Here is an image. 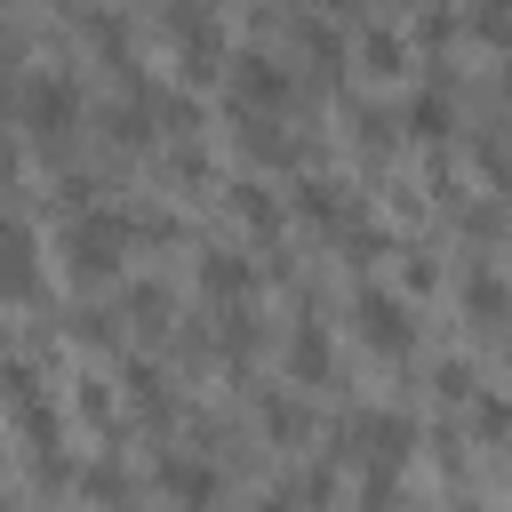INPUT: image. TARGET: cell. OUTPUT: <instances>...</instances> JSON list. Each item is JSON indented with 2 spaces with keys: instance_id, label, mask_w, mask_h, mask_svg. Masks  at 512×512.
<instances>
[{
  "instance_id": "cell-13",
  "label": "cell",
  "mask_w": 512,
  "mask_h": 512,
  "mask_svg": "<svg viewBox=\"0 0 512 512\" xmlns=\"http://www.w3.org/2000/svg\"><path fill=\"white\" fill-rule=\"evenodd\" d=\"M408 128H416V136H448V88H440V80H424V88L408 96Z\"/></svg>"
},
{
  "instance_id": "cell-16",
  "label": "cell",
  "mask_w": 512,
  "mask_h": 512,
  "mask_svg": "<svg viewBox=\"0 0 512 512\" xmlns=\"http://www.w3.org/2000/svg\"><path fill=\"white\" fill-rule=\"evenodd\" d=\"M80 488H88L96 504H112V512L128 504V480H120V464H112V456H96V464H80Z\"/></svg>"
},
{
  "instance_id": "cell-10",
  "label": "cell",
  "mask_w": 512,
  "mask_h": 512,
  "mask_svg": "<svg viewBox=\"0 0 512 512\" xmlns=\"http://www.w3.org/2000/svg\"><path fill=\"white\" fill-rule=\"evenodd\" d=\"M160 488H168L184 512H200V504L216 496V472H208V464H184V456H160Z\"/></svg>"
},
{
  "instance_id": "cell-12",
  "label": "cell",
  "mask_w": 512,
  "mask_h": 512,
  "mask_svg": "<svg viewBox=\"0 0 512 512\" xmlns=\"http://www.w3.org/2000/svg\"><path fill=\"white\" fill-rule=\"evenodd\" d=\"M288 368H296V384L328 376V336H320L312 320H296V336H288Z\"/></svg>"
},
{
  "instance_id": "cell-19",
  "label": "cell",
  "mask_w": 512,
  "mask_h": 512,
  "mask_svg": "<svg viewBox=\"0 0 512 512\" xmlns=\"http://www.w3.org/2000/svg\"><path fill=\"white\" fill-rule=\"evenodd\" d=\"M80 416H88V424H112V392H104V384H96V376H88V384H80Z\"/></svg>"
},
{
  "instance_id": "cell-7",
  "label": "cell",
  "mask_w": 512,
  "mask_h": 512,
  "mask_svg": "<svg viewBox=\"0 0 512 512\" xmlns=\"http://www.w3.org/2000/svg\"><path fill=\"white\" fill-rule=\"evenodd\" d=\"M0 296H40V264H32V232L16 216H0Z\"/></svg>"
},
{
  "instance_id": "cell-17",
  "label": "cell",
  "mask_w": 512,
  "mask_h": 512,
  "mask_svg": "<svg viewBox=\"0 0 512 512\" xmlns=\"http://www.w3.org/2000/svg\"><path fill=\"white\" fill-rule=\"evenodd\" d=\"M232 208H240V216H248V224H264V232H272V224H280V200H272V192H264V184H232Z\"/></svg>"
},
{
  "instance_id": "cell-14",
  "label": "cell",
  "mask_w": 512,
  "mask_h": 512,
  "mask_svg": "<svg viewBox=\"0 0 512 512\" xmlns=\"http://www.w3.org/2000/svg\"><path fill=\"white\" fill-rule=\"evenodd\" d=\"M504 304H512V296H504V280H496L488 264H472V272H464V312H472V320H496Z\"/></svg>"
},
{
  "instance_id": "cell-18",
  "label": "cell",
  "mask_w": 512,
  "mask_h": 512,
  "mask_svg": "<svg viewBox=\"0 0 512 512\" xmlns=\"http://www.w3.org/2000/svg\"><path fill=\"white\" fill-rule=\"evenodd\" d=\"M264 424H272L280 440H296V432H304V408H296L288 392H272V400H264Z\"/></svg>"
},
{
  "instance_id": "cell-3",
  "label": "cell",
  "mask_w": 512,
  "mask_h": 512,
  "mask_svg": "<svg viewBox=\"0 0 512 512\" xmlns=\"http://www.w3.org/2000/svg\"><path fill=\"white\" fill-rule=\"evenodd\" d=\"M72 112H80V88H72L64 72H32V80H24V120H32V136L56 144V136L72 128Z\"/></svg>"
},
{
  "instance_id": "cell-1",
  "label": "cell",
  "mask_w": 512,
  "mask_h": 512,
  "mask_svg": "<svg viewBox=\"0 0 512 512\" xmlns=\"http://www.w3.org/2000/svg\"><path fill=\"white\" fill-rule=\"evenodd\" d=\"M128 240H136V224L120 216V208H80V216H64V256H72V272L80 280H104V272H120V256H128Z\"/></svg>"
},
{
  "instance_id": "cell-2",
  "label": "cell",
  "mask_w": 512,
  "mask_h": 512,
  "mask_svg": "<svg viewBox=\"0 0 512 512\" xmlns=\"http://www.w3.org/2000/svg\"><path fill=\"white\" fill-rule=\"evenodd\" d=\"M352 320H360V336H368L376 352H408V344H416V312H408V296H392V288H360V296H352Z\"/></svg>"
},
{
  "instance_id": "cell-5",
  "label": "cell",
  "mask_w": 512,
  "mask_h": 512,
  "mask_svg": "<svg viewBox=\"0 0 512 512\" xmlns=\"http://www.w3.org/2000/svg\"><path fill=\"white\" fill-rule=\"evenodd\" d=\"M200 288H208L224 312H248V304H256V264H248L240 248H208V256H200Z\"/></svg>"
},
{
  "instance_id": "cell-20",
  "label": "cell",
  "mask_w": 512,
  "mask_h": 512,
  "mask_svg": "<svg viewBox=\"0 0 512 512\" xmlns=\"http://www.w3.org/2000/svg\"><path fill=\"white\" fill-rule=\"evenodd\" d=\"M504 88H512V56H504Z\"/></svg>"
},
{
  "instance_id": "cell-4",
  "label": "cell",
  "mask_w": 512,
  "mask_h": 512,
  "mask_svg": "<svg viewBox=\"0 0 512 512\" xmlns=\"http://www.w3.org/2000/svg\"><path fill=\"white\" fill-rule=\"evenodd\" d=\"M232 88H240V112H272V104H288V64L280 56H264V48H240L232 56Z\"/></svg>"
},
{
  "instance_id": "cell-15",
  "label": "cell",
  "mask_w": 512,
  "mask_h": 512,
  "mask_svg": "<svg viewBox=\"0 0 512 512\" xmlns=\"http://www.w3.org/2000/svg\"><path fill=\"white\" fill-rule=\"evenodd\" d=\"M472 432H480V440H504V432H512V400L480 384V392H472Z\"/></svg>"
},
{
  "instance_id": "cell-6",
  "label": "cell",
  "mask_w": 512,
  "mask_h": 512,
  "mask_svg": "<svg viewBox=\"0 0 512 512\" xmlns=\"http://www.w3.org/2000/svg\"><path fill=\"white\" fill-rule=\"evenodd\" d=\"M352 432H360V456H368L376 472H392V464H400V456L416 448V424H408L400 408H368V416H360Z\"/></svg>"
},
{
  "instance_id": "cell-9",
  "label": "cell",
  "mask_w": 512,
  "mask_h": 512,
  "mask_svg": "<svg viewBox=\"0 0 512 512\" xmlns=\"http://www.w3.org/2000/svg\"><path fill=\"white\" fill-rule=\"evenodd\" d=\"M128 400L144 408V424H168L176 416V392H168V376L152 360H128Z\"/></svg>"
},
{
  "instance_id": "cell-8",
  "label": "cell",
  "mask_w": 512,
  "mask_h": 512,
  "mask_svg": "<svg viewBox=\"0 0 512 512\" xmlns=\"http://www.w3.org/2000/svg\"><path fill=\"white\" fill-rule=\"evenodd\" d=\"M296 208H304L312 224H336V232H344V224L360 216V200H352V192H344L336 176H304V184H296Z\"/></svg>"
},
{
  "instance_id": "cell-11",
  "label": "cell",
  "mask_w": 512,
  "mask_h": 512,
  "mask_svg": "<svg viewBox=\"0 0 512 512\" xmlns=\"http://www.w3.org/2000/svg\"><path fill=\"white\" fill-rule=\"evenodd\" d=\"M240 144H248L256 160H296V152H304V144H296L280 120H256V112H240Z\"/></svg>"
}]
</instances>
